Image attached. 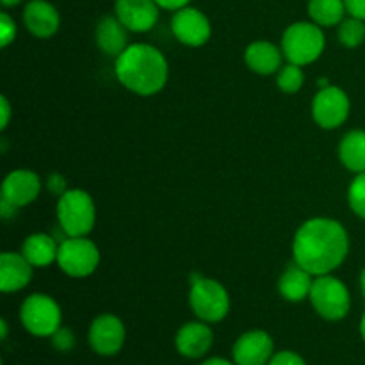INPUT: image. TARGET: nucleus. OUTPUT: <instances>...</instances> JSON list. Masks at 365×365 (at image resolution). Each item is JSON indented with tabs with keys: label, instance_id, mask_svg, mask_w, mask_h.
Here are the masks:
<instances>
[{
	"label": "nucleus",
	"instance_id": "nucleus-23",
	"mask_svg": "<svg viewBox=\"0 0 365 365\" xmlns=\"http://www.w3.org/2000/svg\"><path fill=\"white\" fill-rule=\"evenodd\" d=\"M348 13L344 0H309V16L319 27H334Z\"/></svg>",
	"mask_w": 365,
	"mask_h": 365
},
{
	"label": "nucleus",
	"instance_id": "nucleus-31",
	"mask_svg": "<svg viewBox=\"0 0 365 365\" xmlns=\"http://www.w3.org/2000/svg\"><path fill=\"white\" fill-rule=\"evenodd\" d=\"M344 4L351 16L365 21V0H344Z\"/></svg>",
	"mask_w": 365,
	"mask_h": 365
},
{
	"label": "nucleus",
	"instance_id": "nucleus-29",
	"mask_svg": "<svg viewBox=\"0 0 365 365\" xmlns=\"http://www.w3.org/2000/svg\"><path fill=\"white\" fill-rule=\"evenodd\" d=\"M267 365H307L305 360L294 351H280L274 353L273 359L269 360Z\"/></svg>",
	"mask_w": 365,
	"mask_h": 365
},
{
	"label": "nucleus",
	"instance_id": "nucleus-9",
	"mask_svg": "<svg viewBox=\"0 0 365 365\" xmlns=\"http://www.w3.org/2000/svg\"><path fill=\"white\" fill-rule=\"evenodd\" d=\"M41 191V180L36 173L29 170L11 171L2 184V198H0V214L9 217L20 207L29 205L38 198Z\"/></svg>",
	"mask_w": 365,
	"mask_h": 365
},
{
	"label": "nucleus",
	"instance_id": "nucleus-2",
	"mask_svg": "<svg viewBox=\"0 0 365 365\" xmlns=\"http://www.w3.org/2000/svg\"><path fill=\"white\" fill-rule=\"evenodd\" d=\"M116 77L132 93L152 96L168 82V61L160 50L146 43L128 45L116 57Z\"/></svg>",
	"mask_w": 365,
	"mask_h": 365
},
{
	"label": "nucleus",
	"instance_id": "nucleus-22",
	"mask_svg": "<svg viewBox=\"0 0 365 365\" xmlns=\"http://www.w3.org/2000/svg\"><path fill=\"white\" fill-rule=\"evenodd\" d=\"M339 157L349 171L365 173V130H351L339 145Z\"/></svg>",
	"mask_w": 365,
	"mask_h": 365
},
{
	"label": "nucleus",
	"instance_id": "nucleus-25",
	"mask_svg": "<svg viewBox=\"0 0 365 365\" xmlns=\"http://www.w3.org/2000/svg\"><path fill=\"white\" fill-rule=\"evenodd\" d=\"M303 82H305V73H303L302 66L298 64H287V66H282L280 71H278L277 84L278 88L284 93H292L299 91L303 88Z\"/></svg>",
	"mask_w": 365,
	"mask_h": 365
},
{
	"label": "nucleus",
	"instance_id": "nucleus-35",
	"mask_svg": "<svg viewBox=\"0 0 365 365\" xmlns=\"http://www.w3.org/2000/svg\"><path fill=\"white\" fill-rule=\"evenodd\" d=\"M0 330H2L0 337H2V341H6V339H7V323H6V319L0 321Z\"/></svg>",
	"mask_w": 365,
	"mask_h": 365
},
{
	"label": "nucleus",
	"instance_id": "nucleus-34",
	"mask_svg": "<svg viewBox=\"0 0 365 365\" xmlns=\"http://www.w3.org/2000/svg\"><path fill=\"white\" fill-rule=\"evenodd\" d=\"M202 365H235V364L230 362V360L223 359V356H212V359H207Z\"/></svg>",
	"mask_w": 365,
	"mask_h": 365
},
{
	"label": "nucleus",
	"instance_id": "nucleus-15",
	"mask_svg": "<svg viewBox=\"0 0 365 365\" xmlns=\"http://www.w3.org/2000/svg\"><path fill=\"white\" fill-rule=\"evenodd\" d=\"M214 344V334L205 321L185 323L175 337L177 351L185 359H202L210 351Z\"/></svg>",
	"mask_w": 365,
	"mask_h": 365
},
{
	"label": "nucleus",
	"instance_id": "nucleus-19",
	"mask_svg": "<svg viewBox=\"0 0 365 365\" xmlns=\"http://www.w3.org/2000/svg\"><path fill=\"white\" fill-rule=\"evenodd\" d=\"M282 52L278 46L269 41H255L246 48L245 61L252 71L259 75H271L280 71L282 68Z\"/></svg>",
	"mask_w": 365,
	"mask_h": 365
},
{
	"label": "nucleus",
	"instance_id": "nucleus-20",
	"mask_svg": "<svg viewBox=\"0 0 365 365\" xmlns=\"http://www.w3.org/2000/svg\"><path fill=\"white\" fill-rule=\"evenodd\" d=\"M312 277L314 274H310L309 271L294 262L280 277V282H278L280 294L287 302H303L305 298H309L310 291H312Z\"/></svg>",
	"mask_w": 365,
	"mask_h": 365
},
{
	"label": "nucleus",
	"instance_id": "nucleus-11",
	"mask_svg": "<svg viewBox=\"0 0 365 365\" xmlns=\"http://www.w3.org/2000/svg\"><path fill=\"white\" fill-rule=\"evenodd\" d=\"M125 324L113 314H102L89 327V344L96 355L113 356L120 353L125 344Z\"/></svg>",
	"mask_w": 365,
	"mask_h": 365
},
{
	"label": "nucleus",
	"instance_id": "nucleus-4",
	"mask_svg": "<svg viewBox=\"0 0 365 365\" xmlns=\"http://www.w3.org/2000/svg\"><path fill=\"white\" fill-rule=\"evenodd\" d=\"M324 50V34L314 21H296L282 36V52L289 63L305 66L319 59Z\"/></svg>",
	"mask_w": 365,
	"mask_h": 365
},
{
	"label": "nucleus",
	"instance_id": "nucleus-12",
	"mask_svg": "<svg viewBox=\"0 0 365 365\" xmlns=\"http://www.w3.org/2000/svg\"><path fill=\"white\" fill-rule=\"evenodd\" d=\"M175 38L187 46H202L210 39V21L205 14L195 7H182L175 11L171 20Z\"/></svg>",
	"mask_w": 365,
	"mask_h": 365
},
{
	"label": "nucleus",
	"instance_id": "nucleus-13",
	"mask_svg": "<svg viewBox=\"0 0 365 365\" xmlns=\"http://www.w3.org/2000/svg\"><path fill=\"white\" fill-rule=\"evenodd\" d=\"M274 355V342L264 330H250L235 341L232 356L235 365H267Z\"/></svg>",
	"mask_w": 365,
	"mask_h": 365
},
{
	"label": "nucleus",
	"instance_id": "nucleus-24",
	"mask_svg": "<svg viewBox=\"0 0 365 365\" xmlns=\"http://www.w3.org/2000/svg\"><path fill=\"white\" fill-rule=\"evenodd\" d=\"M339 27V41L342 43L348 48H355V46H360L365 39V21L360 20V18L349 16L344 18Z\"/></svg>",
	"mask_w": 365,
	"mask_h": 365
},
{
	"label": "nucleus",
	"instance_id": "nucleus-17",
	"mask_svg": "<svg viewBox=\"0 0 365 365\" xmlns=\"http://www.w3.org/2000/svg\"><path fill=\"white\" fill-rule=\"evenodd\" d=\"M32 267L21 253L4 252L0 255V291L16 292L27 287L32 278Z\"/></svg>",
	"mask_w": 365,
	"mask_h": 365
},
{
	"label": "nucleus",
	"instance_id": "nucleus-1",
	"mask_svg": "<svg viewBox=\"0 0 365 365\" xmlns=\"http://www.w3.org/2000/svg\"><path fill=\"white\" fill-rule=\"evenodd\" d=\"M349 250L348 232L339 221L314 217L303 223L292 242L294 262L314 277L330 274L344 262Z\"/></svg>",
	"mask_w": 365,
	"mask_h": 365
},
{
	"label": "nucleus",
	"instance_id": "nucleus-7",
	"mask_svg": "<svg viewBox=\"0 0 365 365\" xmlns=\"http://www.w3.org/2000/svg\"><path fill=\"white\" fill-rule=\"evenodd\" d=\"M25 330L34 337H52L61 328V307L48 294H31L20 309Z\"/></svg>",
	"mask_w": 365,
	"mask_h": 365
},
{
	"label": "nucleus",
	"instance_id": "nucleus-18",
	"mask_svg": "<svg viewBox=\"0 0 365 365\" xmlns=\"http://www.w3.org/2000/svg\"><path fill=\"white\" fill-rule=\"evenodd\" d=\"M128 32L116 14L103 16L96 25V45L107 56L118 57L128 46Z\"/></svg>",
	"mask_w": 365,
	"mask_h": 365
},
{
	"label": "nucleus",
	"instance_id": "nucleus-33",
	"mask_svg": "<svg viewBox=\"0 0 365 365\" xmlns=\"http://www.w3.org/2000/svg\"><path fill=\"white\" fill-rule=\"evenodd\" d=\"M0 113H2V125H0V128H6L7 125H9V118H11V106L9 102H7L6 96H2L0 98Z\"/></svg>",
	"mask_w": 365,
	"mask_h": 365
},
{
	"label": "nucleus",
	"instance_id": "nucleus-28",
	"mask_svg": "<svg viewBox=\"0 0 365 365\" xmlns=\"http://www.w3.org/2000/svg\"><path fill=\"white\" fill-rule=\"evenodd\" d=\"M50 339H52L53 348L59 349V351H70L75 346V335L71 334V330H68V328L61 327Z\"/></svg>",
	"mask_w": 365,
	"mask_h": 365
},
{
	"label": "nucleus",
	"instance_id": "nucleus-14",
	"mask_svg": "<svg viewBox=\"0 0 365 365\" xmlns=\"http://www.w3.org/2000/svg\"><path fill=\"white\" fill-rule=\"evenodd\" d=\"M114 14L130 32H148L159 20L155 0H116Z\"/></svg>",
	"mask_w": 365,
	"mask_h": 365
},
{
	"label": "nucleus",
	"instance_id": "nucleus-26",
	"mask_svg": "<svg viewBox=\"0 0 365 365\" xmlns=\"http://www.w3.org/2000/svg\"><path fill=\"white\" fill-rule=\"evenodd\" d=\"M349 207L356 216L365 220V173H359L348 191Z\"/></svg>",
	"mask_w": 365,
	"mask_h": 365
},
{
	"label": "nucleus",
	"instance_id": "nucleus-16",
	"mask_svg": "<svg viewBox=\"0 0 365 365\" xmlns=\"http://www.w3.org/2000/svg\"><path fill=\"white\" fill-rule=\"evenodd\" d=\"M24 24L36 38H52L61 24L59 13L46 0H31L24 9Z\"/></svg>",
	"mask_w": 365,
	"mask_h": 365
},
{
	"label": "nucleus",
	"instance_id": "nucleus-37",
	"mask_svg": "<svg viewBox=\"0 0 365 365\" xmlns=\"http://www.w3.org/2000/svg\"><path fill=\"white\" fill-rule=\"evenodd\" d=\"M360 287H362V294H364V298H365V267H364L362 274H360Z\"/></svg>",
	"mask_w": 365,
	"mask_h": 365
},
{
	"label": "nucleus",
	"instance_id": "nucleus-21",
	"mask_svg": "<svg viewBox=\"0 0 365 365\" xmlns=\"http://www.w3.org/2000/svg\"><path fill=\"white\" fill-rule=\"evenodd\" d=\"M59 245L56 239L46 234H32L25 239L21 246V255L34 267H46L57 260Z\"/></svg>",
	"mask_w": 365,
	"mask_h": 365
},
{
	"label": "nucleus",
	"instance_id": "nucleus-8",
	"mask_svg": "<svg viewBox=\"0 0 365 365\" xmlns=\"http://www.w3.org/2000/svg\"><path fill=\"white\" fill-rule=\"evenodd\" d=\"M57 264L71 278H84L95 273L100 264V252L86 237H68L59 245Z\"/></svg>",
	"mask_w": 365,
	"mask_h": 365
},
{
	"label": "nucleus",
	"instance_id": "nucleus-38",
	"mask_svg": "<svg viewBox=\"0 0 365 365\" xmlns=\"http://www.w3.org/2000/svg\"><path fill=\"white\" fill-rule=\"evenodd\" d=\"M360 335H362V339L365 342V314L362 316V321H360Z\"/></svg>",
	"mask_w": 365,
	"mask_h": 365
},
{
	"label": "nucleus",
	"instance_id": "nucleus-30",
	"mask_svg": "<svg viewBox=\"0 0 365 365\" xmlns=\"http://www.w3.org/2000/svg\"><path fill=\"white\" fill-rule=\"evenodd\" d=\"M46 185H48V189L53 192V195L63 196L64 192L68 191V189H66V182H64V178L61 177V175H57V173L50 175L48 180H46Z\"/></svg>",
	"mask_w": 365,
	"mask_h": 365
},
{
	"label": "nucleus",
	"instance_id": "nucleus-5",
	"mask_svg": "<svg viewBox=\"0 0 365 365\" xmlns=\"http://www.w3.org/2000/svg\"><path fill=\"white\" fill-rule=\"evenodd\" d=\"M189 305L200 321L205 323H220L228 316L230 310V296L227 289L216 280L196 277L191 282Z\"/></svg>",
	"mask_w": 365,
	"mask_h": 365
},
{
	"label": "nucleus",
	"instance_id": "nucleus-36",
	"mask_svg": "<svg viewBox=\"0 0 365 365\" xmlns=\"http://www.w3.org/2000/svg\"><path fill=\"white\" fill-rule=\"evenodd\" d=\"M4 7H14L21 2V0H0Z\"/></svg>",
	"mask_w": 365,
	"mask_h": 365
},
{
	"label": "nucleus",
	"instance_id": "nucleus-6",
	"mask_svg": "<svg viewBox=\"0 0 365 365\" xmlns=\"http://www.w3.org/2000/svg\"><path fill=\"white\" fill-rule=\"evenodd\" d=\"M309 298L314 310L327 321L344 319L351 309V296L348 287L331 274L316 277Z\"/></svg>",
	"mask_w": 365,
	"mask_h": 365
},
{
	"label": "nucleus",
	"instance_id": "nucleus-3",
	"mask_svg": "<svg viewBox=\"0 0 365 365\" xmlns=\"http://www.w3.org/2000/svg\"><path fill=\"white\" fill-rule=\"evenodd\" d=\"M57 220L66 237H86L96 221L93 198L82 189H68L57 202Z\"/></svg>",
	"mask_w": 365,
	"mask_h": 365
},
{
	"label": "nucleus",
	"instance_id": "nucleus-32",
	"mask_svg": "<svg viewBox=\"0 0 365 365\" xmlns=\"http://www.w3.org/2000/svg\"><path fill=\"white\" fill-rule=\"evenodd\" d=\"M155 2L159 4V7H163V9L178 11V9H182V7L189 6V2H191V0H155Z\"/></svg>",
	"mask_w": 365,
	"mask_h": 365
},
{
	"label": "nucleus",
	"instance_id": "nucleus-10",
	"mask_svg": "<svg viewBox=\"0 0 365 365\" xmlns=\"http://www.w3.org/2000/svg\"><path fill=\"white\" fill-rule=\"evenodd\" d=\"M312 116L319 127L328 130L341 127L349 116L348 95L337 86H327L314 98Z\"/></svg>",
	"mask_w": 365,
	"mask_h": 365
},
{
	"label": "nucleus",
	"instance_id": "nucleus-27",
	"mask_svg": "<svg viewBox=\"0 0 365 365\" xmlns=\"http://www.w3.org/2000/svg\"><path fill=\"white\" fill-rule=\"evenodd\" d=\"M14 36H16V24L9 14L2 13L0 14V45L6 48L9 43H13Z\"/></svg>",
	"mask_w": 365,
	"mask_h": 365
}]
</instances>
